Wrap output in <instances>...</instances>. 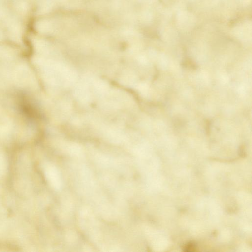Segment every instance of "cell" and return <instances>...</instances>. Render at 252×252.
<instances>
[{"label": "cell", "mask_w": 252, "mask_h": 252, "mask_svg": "<svg viewBox=\"0 0 252 252\" xmlns=\"http://www.w3.org/2000/svg\"><path fill=\"white\" fill-rule=\"evenodd\" d=\"M181 65L184 68H188L191 70H196L197 68L196 63L190 59L185 60L184 61H183L181 63Z\"/></svg>", "instance_id": "6da1fadb"}, {"label": "cell", "mask_w": 252, "mask_h": 252, "mask_svg": "<svg viewBox=\"0 0 252 252\" xmlns=\"http://www.w3.org/2000/svg\"><path fill=\"white\" fill-rule=\"evenodd\" d=\"M195 249H196V247L194 244L189 243L185 247V251H187V252H192V251H195Z\"/></svg>", "instance_id": "7a4b0ae2"}, {"label": "cell", "mask_w": 252, "mask_h": 252, "mask_svg": "<svg viewBox=\"0 0 252 252\" xmlns=\"http://www.w3.org/2000/svg\"><path fill=\"white\" fill-rule=\"evenodd\" d=\"M206 123V133H207V134H209V132H210V127H211V121H210V120H208Z\"/></svg>", "instance_id": "3957f363"}]
</instances>
